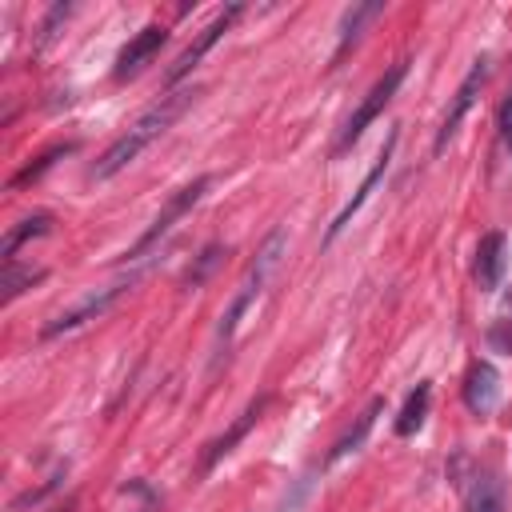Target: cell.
Listing matches in <instances>:
<instances>
[{
  "label": "cell",
  "instance_id": "1",
  "mask_svg": "<svg viewBox=\"0 0 512 512\" xmlns=\"http://www.w3.org/2000/svg\"><path fill=\"white\" fill-rule=\"evenodd\" d=\"M200 96V88H176V92H168V96H160L152 108H144L100 156H96V164H92V180H112L116 172H124L152 140H160L188 108H192V100Z\"/></svg>",
  "mask_w": 512,
  "mask_h": 512
},
{
  "label": "cell",
  "instance_id": "2",
  "mask_svg": "<svg viewBox=\"0 0 512 512\" xmlns=\"http://www.w3.org/2000/svg\"><path fill=\"white\" fill-rule=\"evenodd\" d=\"M208 184H212V176H196L192 184L176 188V192L164 200V208L156 212V220H152V224L140 232V240H136V244L124 252V260H128V264H136V260H144L148 252H156V248L164 244V236H168V232H172V228H176V224H180V220H184V216H188V212H192V208L204 200Z\"/></svg>",
  "mask_w": 512,
  "mask_h": 512
},
{
  "label": "cell",
  "instance_id": "3",
  "mask_svg": "<svg viewBox=\"0 0 512 512\" xmlns=\"http://www.w3.org/2000/svg\"><path fill=\"white\" fill-rule=\"evenodd\" d=\"M404 72H408V64L400 60V64H392V68H388V72H384V76L364 92V100L356 104V112L344 120V128H340V136H336V144H332V156H344V152H348V148L368 132V124H372V120L388 108V100L396 96V88H400Z\"/></svg>",
  "mask_w": 512,
  "mask_h": 512
},
{
  "label": "cell",
  "instance_id": "4",
  "mask_svg": "<svg viewBox=\"0 0 512 512\" xmlns=\"http://www.w3.org/2000/svg\"><path fill=\"white\" fill-rule=\"evenodd\" d=\"M488 72H492L488 56H476V60H472V68L464 72L460 88H456V92H452V100H448V112H444V120H440V128H436V140H432V152H444V148H448V140L456 136L460 120L472 112L476 96L484 92V84H488Z\"/></svg>",
  "mask_w": 512,
  "mask_h": 512
},
{
  "label": "cell",
  "instance_id": "5",
  "mask_svg": "<svg viewBox=\"0 0 512 512\" xmlns=\"http://www.w3.org/2000/svg\"><path fill=\"white\" fill-rule=\"evenodd\" d=\"M132 280L136 276H128V280H116V284H108V288H96V292H88L80 304H72L68 312H60V316H52L48 324H44V340H56V336H64V332H76V328H84L88 320H96V316H104L120 296H124V288H132Z\"/></svg>",
  "mask_w": 512,
  "mask_h": 512
},
{
  "label": "cell",
  "instance_id": "6",
  "mask_svg": "<svg viewBox=\"0 0 512 512\" xmlns=\"http://www.w3.org/2000/svg\"><path fill=\"white\" fill-rule=\"evenodd\" d=\"M236 16H240V4H228L224 12H216V16H212V20H208V24L196 32V40H192V44H188V48L176 56V64L168 68V84L184 80V76H188V72H192V68H196V64H200V60H204L212 48H216V40H220V36L232 28V20H236Z\"/></svg>",
  "mask_w": 512,
  "mask_h": 512
},
{
  "label": "cell",
  "instance_id": "7",
  "mask_svg": "<svg viewBox=\"0 0 512 512\" xmlns=\"http://www.w3.org/2000/svg\"><path fill=\"white\" fill-rule=\"evenodd\" d=\"M164 44H168V28H164V24H148V28H140V32L120 48L112 76H116V80H132L136 72H144V68L152 64V56H156Z\"/></svg>",
  "mask_w": 512,
  "mask_h": 512
},
{
  "label": "cell",
  "instance_id": "8",
  "mask_svg": "<svg viewBox=\"0 0 512 512\" xmlns=\"http://www.w3.org/2000/svg\"><path fill=\"white\" fill-rule=\"evenodd\" d=\"M392 148H396V132H388V140H384V148L376 152V160H372V168H368V176L360 180V188L352 192V200H348V204H344V208L336 212V220L328 224V236H324V240H336V236H340V232H344V228L352 224V216H356V212L364 208V200L372 196V188H376V184L384 180V172H388V160H392Z\"/></svg>",
  "mask_w": 512,
  "mask_h": 512
},
{
  "label": "cell",
  "instance_id": "9",
  "mask_svg": "<svg viewBox=\"0 0 512 512\" xmlns=\"http://www.w3.org/2000/svg\"><path fill=\"white\" fill-rule=\"evenodd\" d=\"M464 404L472 416H488L500 404V372L492 360H472L464 376Z\"/></svg>",
  "mask_w": 512,
  "mask_h": 512
},
{
  "label": "cell",
  "instance_id": "10",
  "mask_svg": "<svg viewBox=\"0 0 512 512\" xmlns=\"http://www.w3.org/2000/svg\"><path fill=\"white\" fill-rule=\"evenodd\" d=\"M260 412H264V396L248 400V408H244V412H240V416H236V420H232V424H228V428L208 444V452H204V460H200V472H204V476H208V472H212V468H216V464H220V460H224V456H228V452L248 436V428L260 420Z\"/></svg>",
  "mask_w": 512,
  "mask_h": 512
},
{
  "label": "cell",
  "instance_id": "11",
  "mask_svg": "<svg viewBox=\"0 0 512 512\" xmlns=\"http://www.w3.org/2000/svg\"><path fill=\"white\" fill-rule=\"evenodd\" d=\"M504 272H508V236L504 232L480 236V244H476V284L484 292H492V288H500Z\"/></svg>",
  "mask_w": 512,
  "mask_h": 512
},
{
  "label": "cell",
  "instance_id": "12",
  "mask_svg": "<svg viewBox=\"0 0 512 512\" xmlns=\"http://www.w3.org/2000/svg\"><path fill=\"white\" fill-rule=\"evenodd\" d=\"M464 512H508V496L496 472H476L464 492Z\"/></svg>",
  "mask_w": 512,
  "mask_h": 512
},
{
  "label": "cell",
  "instance_id": "13",
  "mask_svg": "<svg viewBox=\"0 0 512 512\" xmlns=\"http://www.w3.org/2000/svg\"><path fill=\"white\" fill-rule=\"evenodd\" d=\"M380 412H384V396H372V400L364 404V412L356 416V424H352V428L332 444V452H328V460H324V464H336V460L352 456V452L368 440V432H372V424H376V416H380Z\"/></svg>",
  "mask_w": 512,
  "mask_h": 512
},
{
  "label": "cell",
  "instance_id": "14",
  "mask_svg": "<svg viewBox=\"0 0 512 512\" xmlns=\"http://www.w3.org/2000/svg\"><path fill=\"white\" fill-rule=\"evenodd\" d=\"M428 404H432V384L420 380V384L408 392V400H404V408H400V416H396V436L420 432L424 420H428Z\"/></svg>",
  "mask_w": 512,
  "mask_h": 512
},
{
  "label": "cell",
  "instance_id": "15",
  "mask_svg": "<svg viewBox=\"0 0 512 512\" xmlns=\"http://www.w3.org/2000/svg\"><path fill=\"white\" fill-rule=\"evenodd\" d=\"M48 232H52V212H32V216H24L16 228H8V236H4V244H0L4 264H12V256H16L20 244H28V240H36V236H48Z\"/></svg>",
  "mask_w": 512,
  "mask_h": 512
},
{
  "label": "cell",
  "instance_id": "16",
  "mask_svg": "<svg viewBox=\"0 0 512 512\" xmlns=\"http://www.w3.org/2000/svg\"><path fill=\"white\" fill-rule=\"evenodd\" d=\"M384 12V4H352L348 12H344V20H340V44H336V52H332V64L348 52V44L360 36V28L368 24V20H376Z\"/></svg>",
  "mask_w": 512,
  "mask_h": 512
},
{
  "label": "cell",
  "instance_id": "17",
  "mask_svg": "<svg viewBox=\"0 0 512 512\" xmlns=\"http://www.w3.org/2000/svg\"><path fill=\"white\" fill-rule=\"evenodd\" d=\"M72 148H76V144H52L48 152H40V156H36L32 164H24V168H20V172H16L12 180H8V192H20V188L36 184V180H40V176H44V172H48V168H52V164L60 160V156H68Z\"/></svg>",
  "mask_w": 512,
  "mask_h": 512
},
{
  "label": "cell",
  "instance_id": "18",
  "mask_svg": "<svg viewBox=\"0 0 512 512\" xmlns=\"http://www.w3.org/2000/svg\"><path fill=\"white\" fill-rule=\"evenodd\" d=\"M44 280V268H16V264H4V280H0V304H12L24 288L40 284Z\"/></svg>",
  "mask_w": 512,
  "mask_h": 512
},
{
  "label": "cell",
  "instance_id": "19",
  "mask_svg": "<svg viewBox=\"0 0 512 512\" xmlns=\"http://www.w3.org/2000/svg\"><path fill=\"white\" fill-rule=\"evenodd\" d=\"M220 256H224V248H220V244H208V248L200 252V260H196V268L184 272V288H200V284L212 276V268L220 264Z\"/></svg>",
  "mask_w": 512,
  "mask_h": 512
},
{
  "label": "cell",
  "instance_id": "20",
  "mask_svg": "<svg viewBox=\"0 0 512 512\" xmlns=\"http://www.w3.org/2000/svg\"><path fill=\"white\" fill-rule=\"evenodd\" d=\"M488 344H492L496 352L512 356V300H508V308L500 312V320L488 328Z\"/></svg>",
  "mask_w": 512,
  "mask_h": 512
},
{
  "label": "cell",
  "instance_id": "21",
  "mask_svg": "<svg viewBox=\"0 0 512 512\" xmlns=\"http://www.w3.org/2000/svg\"><path fill=\"white\" fill-rule=\"evenodd\" d=\"M496 120H500V136H504V144L512 148V96L500 104V116H496Z\"/></svg>",
  "mask_w": 512,
  "mask_h": 512
}]
</instances>
